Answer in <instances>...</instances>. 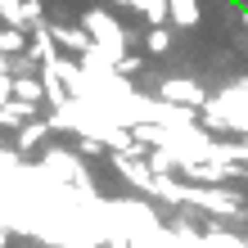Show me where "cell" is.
<instances>
[{"instance_id": "cell-2", "label": "cell", "mask_w": 248, "mask_h": 248, "mask_svg": "<svg viewBox=\"0 0 248 248\" xmlns=\"http://www.w3.org/2000/svg\"><path fill=\"white\" fill-rule=\"evenodd\" d=\"M46 131H50L46 122H32L27 131L18 126V149H32V144H41V140H46Z\"/></svg>"}, {"instance_id": "cell-3", "label": "cell", "mask_w": 248, "mask_h": 248, "mask_svg": "<svg viewBox=\"0 0 248 248\" xmlns=\"http://www.w3.org/2000/svg\"><path fill=\"white\" fill-rule=\"evenodd\" d=\"M167 41H171V36L163 32V27H154V32H149V50H154V54H158V50H167Z\"/></svg>"}, {"instance_id": "cell-1", "label": "cell", "mask_w": 248, "mask_h": 248, "mask_svg": "<svg viewBox=\"0 0 248 248\" xmlns=\"http://www.w3.org/2000/svg\"><path fill=\"white\" fill-rule=\"evenodd\" d=\"M41 91H46V86H41L36 77H14V86H9V95L18 99V104H36Z\"/></svg>"}]
</instances>
